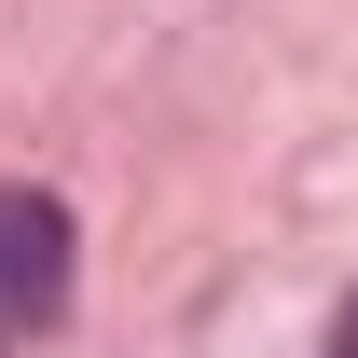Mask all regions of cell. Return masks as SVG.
Returning <instances> with one entry per match:
<instances>
[{"label": "cell", "instance_id": "cell-1", "mask_svg": "<svg viewBox=\"0 0 358 358\" xmlns=\"http://www.w3.org/2000/svg\"><path fill=\"white\" fill-rule=\"evenodd\" d=\"M69 317V207L42 179H0V358Z\"/></svg>", "mask_w": 358, "mask_h": 358}, {"label": "cell", "instance_id": "cell-2", "mask_svg": "<svg viewBox=\"0 0 358 358\" xmlns=\"http://www.w3.org/2000/svg\"><path fill=\"white\" fill-rule=\"evenodd\" d=\"M331 358H358V303H345V331H331Z\"/></svg>", "mask_w": 358, "mask_h": 358}]
</instances>
